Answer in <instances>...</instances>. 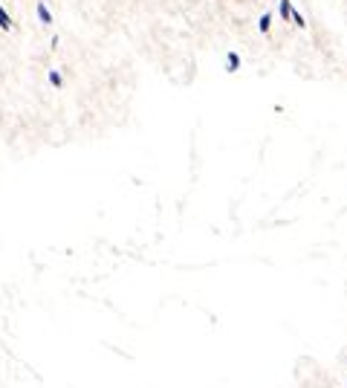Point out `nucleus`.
Wrapping results in <instances>:
<instances>
[{
  "label": "nucleus",
  "mask_w": 347,
  "mask_h": 388,
  "mask_svg": "<svg viewBox=\"0 0 347 388\" xmlns=\"http://www.w3.org/2000/svg\"><path fill=\"white\" fill-rule=\"evenodd\" d=\"M0 26H4V29H12V20L6 18V12H4V9H0Z\"/></svg>",
  "instance_id": "nucleus-1"
}]
</instances>
